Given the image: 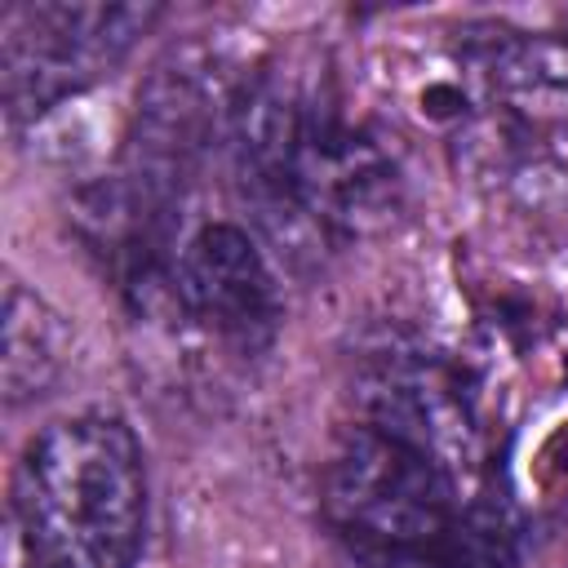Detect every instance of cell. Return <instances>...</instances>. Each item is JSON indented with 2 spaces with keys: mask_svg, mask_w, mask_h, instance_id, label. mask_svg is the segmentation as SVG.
Segmentation results:
<instances>
[{
  "mask_svg": "<svg viewBox=\"0 0 568 568\" xmlns=\"http://www.w3.org/2000/svg\"><path fill=\"white\" fill-rule=\"evenodd\" d=\"M226 133L244 200L297 262L382 226L399 209L395 155L320 93L262 75L231 98Z\"/></svg>",
  "mask_w": 568,
  "mask_h": 568,
  "instance_id": "6da1fadb",
  "label": "cell"
},
{
  "mask_svg": "<svg viewBox=\"0 0 568 568\" xmlns=\"http://www.w3.org/2000/svg\"><path fill=\"white\" fill-rule=\"evenodd\" d=\"M13 519L31 568H133L146 532L142 444L115 413L44 426L13 475Z\"/></svg>",
  "mask_w": 568,
  "mask_h": 568,
  "instance_id": "7a4b0ae2",
  "label": "cell"
},
{
  "mask_svg": "<svg viewBox=\"0 0 568 568\" xmlns=\"http://www.w3.org/2000/svg\"><path fill=\"white\" fill-rule=\"evenodd\" d=\"M462 479L417 444L368 422L351 426L324 470V515L355 559L426 555L466 524Z\"/></svg>",
  "mask_w": 568,
  "mask_h": 568,
  "instance_id": "3957f363",
  "label": "cell"
},
{
  "mask_svg": "<svg viewBox=\"0 0 568 568\" xmlns=\"http://www.w3.org/2000/svg\"><path fill=\"white\" fill-rule=\"evenodd\" d=\"M155 18V4H9L0 18L9 120H36L111 75Z\"/></svg>",
  "mask_w": 568,
  "mask_h": 568,
  "instance_id": "277c9868",
  "label": "cell"
},
{
  "mask_svg": "<svg viewBox=\"0 0 568 568\" xmlns=\"http://www.w3.org/2000/svg\"><path fill=\"white\" fill-rule=\"evenodd\" d=\"M364 422L417 444L457 479L479 466V408L462 368L422 346H382L359 364Z\"/></svg>",
  "mask_w": 568,
  "mask_h": 568,
  "instance_id": "5b68a950",
  "label": "cell"
},
{
  "mask_svg": "<svg viewBox=\"0 0 568 568\" xmlns=\"http://www.w3.org/2000/svg\"><path fill=\"white\" fill-rule=\"evenodd\" d=\"M178 306L217 342L257 355L284 324V288L262 244L235 222L200 226L173 266Z\"/></svg>",
  "mask_w": 568,
  "mask_h": 568,
  "instance_id": "8992f818",
  "label": "cell"
},
{
  "mask_svg": "<svg viewBox=\"0 0 568 568\" xmlns=\"http://www.w3.org/2000/svg\"><path fill=\"white\" fill-rule=\"evenodd\" d=\"M462 58L515 120L568 129V36L484 27L462 40Z\"/></svg>",
  "mask_w": 568,
  "mask_h": 568,
  "instance_id": "52a82bcc",
  "label": "cell"
},
{
  "mask_svg": "<svg viewBox=\"0 0 568 568\" xmlns=\"http://www.w3.org/2000/svg\"><path fill=\"white\" fill-rule=\"evenodd\" d=\"M67 364V328L62 320L22 284L4 293V399L18 408L44 395Z\"/></svg>",
  "mask_w": 568,
  "mask_h": 568,
  "instance_id": "ba28073f",
  "label": "cell"
}]
</instances>
